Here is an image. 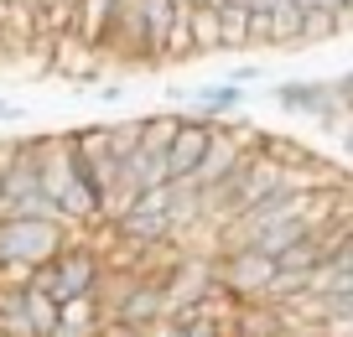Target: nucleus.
Returning a JSON list of instances; mask_svg holds the SVG:
<instances>
[{"label":"nucleus","mask_w":353,"mask_h":337,"mask_svg":"<svg viewBox=\"0 0 353 337\" xmlns=\"http://www.w3.org/2000/svg\"><path fill=\"white\" fill-rule=\"evenodd\" d=\"M63 223L52 218H32V213H11L0 223V260H26V265H47L63 249Z\"/></svg>","instance_id":"obj_1"},{"label":"nucleus","mask_w":353,"mask_h":337,"mask_svg":"<svg viewBox=\"0 0 353 337\" xmlns=\"http://www.w3.org/2000/svg\"><path fill=\"white\" fill-rule=\"evenodd\" d=\"M208 135H213V120H208V114H198V109H192V114H182V120H176V135L166 141V151H161V156H166V172H172V176H188L192 166H198Z\"/></svg>","instance_id":"obj_2"},{"label":"nucleus","mask_w":353,"mask_h":337,"mask_svg":"<svg viewBox=\"0 0 353 337\" xmlns=\"http://www.w3.org/2000/svg\"><path fill=\"white\" fill-rule=\"evenodd\" d=\"M182 94H188V88H182ZM188 104L198 109V114H208V120H229V114H239V109H244V88L223 78V83L192 88V94H188Z\"/></svg>","instance_id":"obj_3"},{"label":"nucleus","mask_w":353,"mask_h":337,"mask_svg":"<svg viewBox=\"0 0 353 337\" xmlns=\"http://www.w3.org/2000/svg\"><path fill=\"white\" fill-rule=\"evenodd\" d=\"M188 37H192V57L223 52V42H219V6H192L188 11Z\"/></svg>","instance_id":"obj_4"},{"label":"nucleus","mask_w":353,"mask_h":337,"mask_svg":"<svg viewBox=\"0 0 353 337\" xmlns=\"http://www.w3.org/2000/svg\"><path fill=\"white\" fill-rule=\"evenodd\" d=\"M281 109H296V114H317L322 99H327V83L322 78H301V83H281L276 88Z\"/></svg>","instance_id":"obj_5"},{"label":"nucleus","mask_w":353,"mask_h":337,"mask_svg":"<svg viewBox=\"0 0 353 337\" xmlns=\"http://www.w3.org/2000/svg\"><path fill=\"white\" fill-rule=\"evenodd\" d=\"M322 260V239H317V229L312 234H301L296 244H286V249L276 254V270H291V275H307L312 265Z\"/></svg>","instance_id":"obj_6"},{"label":"nucleus","mask_w":353,"mask_h":337,"mask_svg":"<svg viewBox=\"0 0 353 337\" xmlns=\"http://www.w3.org/2000/svg\"><path fill=\"white\" fill-rule=\"evenodd\" d=\"M21 312H26V322H32L37 337H47L57 327V301L42 291V285H26V291H21Z\"/></svg>","instance_id":"obj_7"},{"label":"nucleus","mask_w":353,"mask_h":337,"mask_svg":"<svg viewBox=\"0 0 353 337\" xmlns=\"http://www.w3.org/2000/svg\"><path fill=\"white\" fill-rule=\"evenodd\" d=\"M265 16H270V47H296V32H301V6L296 0H276Z\"/></svg>","instance_id":"obj_8"},{"label":"nucleus","mask_w":353,"mask_h":337,"mask_svg":"<svg viewBox=\"0 0 353 337\" xmlns=\"http://www.w3.org/2000/svg\"><path fill=\"white\" fill-rule=\"evenodd\" d=\"M176 120H182V114H141V145L166 151V141L176 135Z\"/></svg>","instance_id":"obj_9"},{"label":"nucleus","mask_w":353,"mask_h":337,"mask_svg":"<svg viewBox=\"0 0 353 337\" xmlns=\"http://www.w3.org/2000/svg\"><path fill=\"white\" fill-rule=\"evenodd\" d=\"M104 141H110V151H114V156L135 151V145H141V120H125V125H104Z\"/></svg>","instance_id":"obj_10"},{"label":"nucleus","mask_w":353,"mask_h":337,"mask_svg":"<svg viewBox=\"0 0 353 337\" xmlns=\"http://www.w3.org/2000/svg\"><path fill=\"white\" fill-rule=\"evenodd\" d=\"M244 47H270V16L265 11H250V42Z\"/></svg>","instance_id":"obj_11"},{"label":"nucleus","mask_w":353,"mask_h":337,"mask_svg":"<svg viewBox=\"0 0 353 337\" xmlns=\"http://www.w3.org/2000/svg\"><path fill=\"white\" fill-rule=\"evenodd\" d=\"M223 78H229V83H239V88H250V83H260V78H265V68H260V63H239V68H229Z\"/></svg>","instance_id":"obj_12"},{"label":"nucleus","mask_w":353,"mask_h":337,"mask_svg":"<svg viewBox=\"0 0 353 337\" xmlns=\"http://www.w3.org/2000/svg\"><path fill=\"white\" fill-rule=\"evenodd\" d=\"M120 94H125L120 83H99V99H104V104H120Z\"/></svg>","instance_id":"obj_13"},{"label":"nucleus","mask_w":353,"mask_h":337,"mask_svg":"<svg viewBox=\"0 0 353 337\" xmlns=\"http://www.w3.org/2000/svg\"><path fill=\"white\" fill-rule=\"evenodd\" d=\"M21 114H26L21 104H11V99H0V120H21Z\"/></svg>","instance_id":"obj_14"}]
</instances>
